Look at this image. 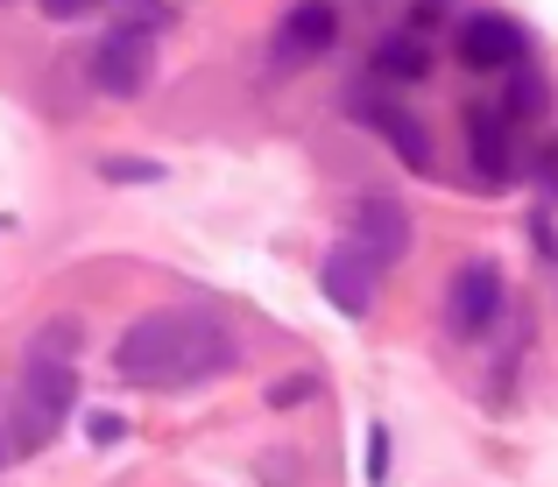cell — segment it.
Wrapping results in <instances>:
<instances>
[{
    "instance_id": "12",
    "label": "cell",
    "mask_w": 558,
    "mask_h": 487,
    "mask_svg": "<svg viewBox=\"0 0 558 487\" xmlns=\"http://www.w3.org/2000/svg\"><path fill=\"white\" fill-rule=\"evenodd\" d=\"M537 107H545V78H531V71H517V85H509L502 113H509V121H523V113H537Z\"/></svg>"
},
{
    "instance_id": "15",
    "label": "cell",
    "mask_w": 558,
    "mask_h": 487,
    "mask_svg": "<svg viewBox=\"0 0 558 487\" xmlns=\"http://www.w3.org/2000/svg\"><path fill=\"white\" fill-rule=\"evenodd\" d=\"M113 438H121V417H107V410H99V417H93V446H113Z\"/></svg>"
},
{
    "instance_id": "10",
    "label": "cell",
    "mask_w": 558,
    "mask_h": 487,
    "mask_svg": "<svg viewBox=\"0 0 558 487\" xmlns=\"http://www.w3.org/2000/svg\"><path fill=\"white\" fill-rule=\"evenodd\" d=\"M361 113H368V121L381 127V135H389V149L403 156L410 170H432V135H424V127L410 121V113L396 107V99H381V107H361Z\"/></svg>"
},
{
    "instance_id": "4",
    "label": "cell",
    "mask_w": 558,
    "mask_h": 487,
    "mask_svg": "<svg viewBox=\"0 0 558 487\" xmlns=\"http://www.w3.org/2000/svg\"><path fill=\"white\" fill-rule=\"evenodd\" d=\"M495 312H502V276H495V261H466V269L452 276V290H446L452 339H481L495 325Z\"/></svg>"
},
{
    "instance_id": "8",
    "label": "cell",
    "mask_w": 558,
    "mask_h": 487,
    "mask_svg": "<svg viewBox=\"0 0 558 487\" xmlns=\"http://www.w3.org/2000/svg\"><path fill=\"white\" fill-rule=\"evenodd\" d=\"M354 247H361V255H375L381 269H389V261H403V247H410L403 205H396V198H361L354 205Z\"/></svg>"
},
{
    "instance_id": "9",
    "label": "cell",
    "mask_w": 558,
    "mask_h": 487,
    "mask_svg": "<svg viewBox=\"0 0 558 487\" xmlns=\"http://www.w3.org/2000/svg\"><path fill=\"white\" fill-rule=\"evenodd\" d=\"M466 142H474V170L488 176V184H509L517 176V149H509V113L495 121L488 107L466 113Z\"/></svg>"
},
{
    "instance_id": "5",
    "label": "cell",
    "mask_w": 558,
    "mask_h": 487,
    "mask_svg": "<svg viewBox=\"0 0 558 487\" xmlns=\"http://www.w3.org/2000/svg\"><path fill=\"white\" fill-rule=\"evenodd\" d=\"M149 57H156L149 28H113V36L93 50V85L113 93V99H135L142 85H149Z\"/></svg>"
},
{
    "instance_id": "16",
    "label": "cell",
    "mask_w": 558,
    "mask_h": 487,
    "mask_svg": "<svg viewBox=\"0 0 558 487\" xmlns=\"http://www.w3.org/2000/svg\"><path fill=\"white\" fill-rule=\"evenodd\" d=\"M0 460H8V438H0Z\"/></svg>"
},
{
    "instance_id": "6",
    "label": "cell",
    "mask_w": 558,
    "mask_h": 487,
    "mask_svg": "<svg viewBox=\"0 0 558 487\" xmlns=\"http://www.w3.org/2000/svg\"><path fill=\"white\" fill-rule=\"evenodd\" d=\"M375 283H381V261H375V255H361L354 241L332 247V255L318 261V290H326V304H332V312H347V318H368Z\"/></svg>"
},
{
    "instance_id": "3",
    "label": "cell",
    "mask_w": 558,
    "mask_h": 487,
    "mask_svg": "<svg viewBox=\"0 0 558 487\" xmlns=\"http://www.w3.org/2000/svg\"><path fill=\"white\" fill-rule=\"evenodd\" d=\"M332 36H340V8L332 0H298V8L283 14V28H276V71H304L312 57L332 50Z\"/></svg>"
},
{
    "instance_id": "2",
    "label": "cell",
    "mask_w": 558,
    "mask_h": 487,
    "mask_svg": "<svg viewBox=\"0 0 558 487\" xmlns=\"http://www.w3.org/2000/svg\"><path fill=\"white\" fill-rule=\"evenodd\" d=\"M78 325L50 318V332H36L28 346V367L14 381V410H8V452H43L71 417V395H78Z\"/></svg>"
},
{
    "instance_id": "1",
    "label": "cell",
    "mask_w": 558,
    "mask_h": 487,
    "mask_svg": "<svg viewBox=\"0 0 558 487\" xmlns=\"http://www.w3.org/2000/svg\"><path fill=\"white\" fill-rule=\"evenodd\" d=\"M233 361H241V339L213 312H149L113 346V375L128 389H198V381L227 375Z\"/></svg>"
},
{
    "instance_id": "11",
    "label": "cell",
    "mask_w": 558,
    "mask_h": 487,
    "mask_svg": "<svg viewBox=\"0 0 558 487\" xmlns=\"http://www.w3.org/2000/svg\"><path fill=\"white\" fill-rule=\"evenodd\" d=\"M375 71L381 78H424V71H432V50H424L417 36H389L375 50Z\"/></svg>"
},
{
    "instance_id": "7",
    "label": "cell",
    "mask_w": 558,
    "mask_h": 487,
    "mask_svg": "<svg viewBox=\"0 0 558 487\" xmlns=\"http://www.w3.org/2000/svg\"><path fill=\"white\" fill-rule=\"evenodd\" d=\"M460 64L474 71H517L523 64V28L502 14H466L460 22Z\"/></svg>"
},
{
    "instance_id": "14",
    "label": "cell",
    "mask_w": 558,
    "mask_h": 487,
    "mask_svg": "<svg viewBox=\"0 0 558 487\" xmlns=\"http://www.w3.org/2000/svg\"><path fill=\"white\" fill-rule=\"evenodd\" d=\"M43 8L57 14V22H78V14H93V8H107V0H43Z\"/></svg>"
},
{
    "instance_id": "13",
    "label": "cell",
    "mask_w": 558,
    "mask_h": 487,
    "mask_svg": "<svg viewBox=\"0 0 558 487\" xmlns=\"http://www.w3.org/2000/svg\"><path fill=\"white\" fill-rule=\"evenodd\" d=\"M368 480H375V487L389 480V431H381V424L368 431Z\"/></svg>"
}]
</instances>
